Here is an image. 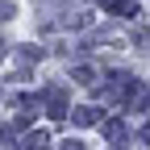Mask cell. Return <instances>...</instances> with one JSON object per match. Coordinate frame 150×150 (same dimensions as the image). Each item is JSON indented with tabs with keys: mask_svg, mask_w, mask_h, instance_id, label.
Instances as JSON below:
<instances>
[{
	"mask_svg": "<svg viewBox=\"0 0 150 150\" xmlns=\"http://www.w3.org/2000/svg\"><path fill=\"white\" fill-rule=\"evenodd\" d=\"M46 104H50V121L67 117V88H46Z\"/></svg>",
	"mask_w": 150,
	"mask_h": 150,
	"instance_id": "cell-1",
	"label": "cell"
},
{
	"mask_svg": "<svg viewBox=\"0 0 150 150\" xmlns=\"http://www.w3.org/2000/svg\"><path fill=\"white\" fill-rule=\"evenodd\" d=\"M104 138H108V142H112V146H121V142H125V138H129V129H125V125H121V121H104Z\"/></svg>",
	"mask_w": 150,
	"mask_h": 150,
	"instance_id": "cell-2",
	"label": "cell"
},
{
	"mask_svg": "<svg viewBox=\"0 0 150 150\" xmlns=\"http://www.w3.org/2000/svg\"><path fill=\"white\" fill-rule=\"evenodd\" d=\"M96 117H100V112L92 108V104H83V108H75V112H71V121H75V125H96Z\"/></svg>",
	"mask_w": 150,
	"mask_h": 150,
	"instance_id": "cell-3",
	"label": "cell"
},
{
	"mask_svg": "<svg viewBox=\"0 0 150 150\" xmlns=\"http://www.w3.org/2000/svg\"><path fill=\"white\" fill-rule=\"evenodd\" d=\"M46 142H50L46 134H25V142H21V146H25V150H46Z\"/></svg>",
	"mask_w": 150,
	"mask_h": 150,
	"instance_id": "cell-4",
	"label": "cell"
},
{
	"mask_svg": "<svg viewBox=\"0 0 150 150\" xmlns=\"http://www.w3.org/2000/svg\"><path fill=\"white\" fill-rule=\"evenodd\" d=\"M71 79H79V83H92V79H96V71H92V67H75V71H71Z\"/></svg>",
	"mask_w": 150,
	"mask_h": 150,
	"instance_id": "cell-5",
	"label": "cell"
},
{
	"mask_svg": "<svg viewBox=\"0 0 150 150\" xmlns=\"http://www.w3.org/2000/svg\"><path fill=\"white\" fill-rule=\"evenodd\" d=\"M138 112H150V83L138 92Z\"/></svg>",
	"mask_w": 150,
	"mask_h": 150,
	"instance_id": "cell-6",
	"label": "cell"
},
{
	"mask_svg": "<svg viewBox=\"0 0 150 150\" xmlns=\"http://www.w3.org/2000/svg\"><path fill=\"white\" fill-rule=\"evenodd\" d=\"M33 59H42V50L38 46H21V63H33Z\"/></svg>",
	"mask_w": 150,
	"mask_h": 150,
	"instance_id": "cell-7",
	"label": "cell"
},
{
	"mask_svg": "<svg viewBox=\"0 0 150 150\" xmlns=\"http://www.w3.org/2000/svg\"><path fill=\"white\" fill-rule=\"evenodd\" d=\"M8 17H13V4H8V0H0V21H8Z\"/></svg>",
	"mask_w": 150,
	"mask_h": 150,
	"instance_id": "cell-8",
	"label": "cell"
},
{
	"mask_svg": "<svg viewBox=\"0 0 150 150\" xmlns=\"http://www.w3.org/2000/svg\"><path fill=\"white\" fill-rule=\"evenodd\" d=\"M59 150H83V146H79V142H63Z\"/></svg>",
	"mask_w": 150,
	"mask_h": 150,
	"instance_id": "cell-9",
	"label": "cell"
},
{
	"mask_svg": "<svg viewBox=\"0 0 150 150\" xmlns=\"http://www.w3.org/2000/svg\"><path fill=\"white\" fill-rule=\"evenodd\" d=\"M142 142H150V121H146V125H142Z\"/></svg>",
	"mask_w": 150,
	"mask_h": 150,
	"instance_id": "cell-10",
	"label": "cell"
}]
</instances>
